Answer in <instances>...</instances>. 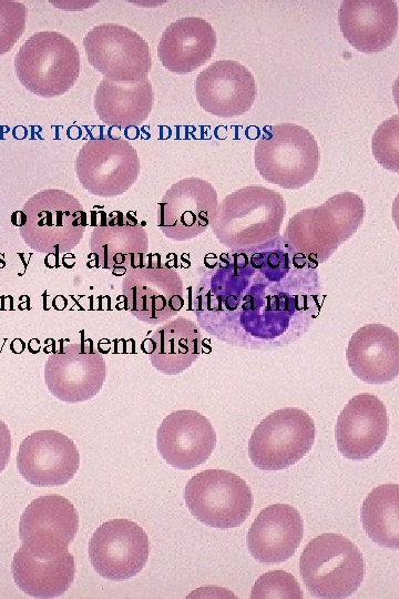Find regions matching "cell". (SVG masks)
Masks as SVG:
<instances>
[{
    "instance_id": "cell-12",
    "label": "cell",
    "mask_w": 399,
    "mask_h": 599,
    "mask_svg": "<svg viewBox=\"0 0 399 599\" xmlns=\"http://www.w3.org/2000/svg\"><path fill=\"white\" fill-rule=\"evenodd\" d=\"M105 377V361L91 342L60 347L48 357L44 366L49 392L66 403L93 398L101 390Z\"/></svg>"
},
{
    "instance_id": "cell-27",
    "label": "cell",
    "mask_w": 399,
    "mask_h": 599,
    "mask_svg": "<svg viewBox=\"0 0 399 599\" xmlns=\"http://www.w3.org/2000/svg\"><path fill=\"white\" fill-rule=\"evenodd\" d=\"M202 347L200 327L181 316L160 326L152 334L146 352L155 369L166 375H177L200 357Z\"/></svg>"
},
{
    "instance_id": "cell-6",
    "label": "cell",
    "mask_w": 399,
    "mask_h": 599,
    "mask_svg": "<svg viewBox=\"0 0 399 599\" xmlns=\"http://www.w3.org/2000/svg\"><path fill=\"white\" fill-rule=\"evenodd\" d=\"M22 212L25 222L20 235L35 252L66 253L82 240L86 214L71 193L60 189L42 190L24 203Z\"/></svg>"
},
{
    "instance_id": "cell-28",
    "label": "cell",
    "mask_w": 399,
    "mask_h": 599,
    "mask_svg": "<svg viewBox=\"0 0 399 599\" xmlns=\"http://www.w3.org/2000/svg\"><path fill=\"white\" fill-rule=\"evenodd\" d=\"M362 527L377 545L399 548V487L385 484L374 488L360 509Z\"/></svg>"
},
{
    "instance_id": "cell-24",
    "label": "cell",
    "mask_w": 399,
    "mask_h": 599,
    "mask_svg": "<svg viewBox=\"0 0 399 599\" xmlns=\"http://www.w3.org/2000/svg\"><path fill=\"white\" fill-rule=\"evenodd\" d=\"M90 251L98 267L114 275H124L130 270L144 266L149 238L137 222H110L93 229Z\"/></svg>"
},
{
    "instance_id": "cell-31",
    "label": "cell",
    "mask_w": 399,
    "mask_h": 599,
    "mask_svg": "<svg viewBox=\"0 0 399 599\" xmlns=\"http://www.w3.org/2000/svg\"><path fill=\"white\" fill-rule=\"evenodd\" d=\"M250 597L264 598H303L301 589L295 577L284 570H272L262 575L254 583Z\"/></svg>"
},
{
    "instance_id": "cell-17",
    "label": "cell",
    "mask_w": 399,
    "mask_h": 599,
    "mask_svg": "<svg viewBox=\"0 0 399 599\" xmlns=\"http://www.w3.org/2000/svg\"><path fill=\"white\" fill-rule=\"evenodd\" d=\"M388 430L389 418L381 399L370 393L358 394L348 400L337 418V448L347 459H367L381 448Z\"/></svg>"
},
{
    "instance_id": "cell-21",
    "label": "cell",
    "mask_w": 399,
    "mask_h": 599,
    "mask_svg": "<svg viewBox=\"0 0 399 599\" xmlns=\"http://www.w3.org/2000/svg\"><path fill=\"white\" fill-rule=\"evenodd\" d=\"M346 356L352 374L360 380L388 383L399 374V336L383 324H366L351 335Z\"/></svg>"
},
{
    "instance_id": "cell-10",
    "label": "cell",
    "mask_w": 399,
    "mask_h": 599,
    "mask_svg": "<svg viewBox=\"0 0 399 599\" xmlns=\"http://www.w3.org/2000/svg\"><path fill=\"white\" fill-rule=\"evenodd\" d=\"M75 173L89 193L113 197L133 186L140 173V159L134 146L122 138L94 139L80 149Z\"/></svg>"
},
{
    "instance_id": "cell-30",
    "label": "cell",
    "mask_w": 399,
    "mask_h": 599,
    "mask_svg": "<svg viewBox=\"0 0 399 599\" xmlns=\"http://www.w3.org/2000/svg\"><path fill=\"white\" fill-rule=\"evenodd\" d=\"M27 7L13 0H0V57L9 52L24 32Z\"/></svg>"
},
{
    "instance_id": "cell-19",
    "label": "cell",
    "mask_w": 399,
    "mask_h": 599,
    "mask_svg": "<svg viewBox=\"0 0 399 599\" xmlns=\"http://www.w3.org/2000/svg\"><path fill=\"white\" fill-rule=\"evenodd\" d=\"M216 445L211 422L192 409L175 410L161 423L156 446L163 459L177 469H193L208 459Z\"/></svg>"
},
{
    "instance_id": "cell-16",
    "label": "cell",
    "mask_w": 399,
    "mask_h": 599,
    "mask_svg": "<svg viewBox=\"0 0 399 599\" xmlns=\"http://www.w3.org/2000/svg\"><path fill=\"white\" fill-rule=\"evenodd\" d=\"M122 292L131 314L149 324L168 319L184 305L182 278L166 266L144 265L130 270L124 276Z\"/></svg>"
},
{
    "instance_id": "cell-9",
    "label": "cell",
    "mask_w": 399,
    "mask_h": 599,
    "mask_svg": "<svg viewBox=\"0 0 399 599\" xmlns=\"http://www.w3.org/2000/svg\"><path fill=\"white\" fill-rule=\"evenodd\" d=\"M89 63L104 78L115 82H137L152 69L147 42L132 29L103 23L93 27L83 38Z\"/></svg>"
},
{
    "instance_id": "cell-1",
    "label": "cell",
    "mask_w": 399,
    "mask_h": 599,
    "mask_svg": "<svg viewBox=\"0 0 399 599\" xmlns=\"http://www.w3.org/2000/svg\"><path fill=\"white\" fill-rule=\"evenodd\" d=\"M286 215L280 193L265 186H245L217 205L211 227L216 238L232 251L250 252L273 245Z\"/></svg>"
},
{
    "instance_id": "cell-23",
    "label": "cell",
    "mask_w": 399,
    "mask_h": 599,
    "mask_svg": "<svg viewBox=\"0 0 399 599\" xmlns=\"http://www.w3.org/2000/svg\"><path fill=\"white\" fill-rule=\"evenodd\" d=\"M216 48V33L209 22L185 17L168 24L157 44L163 67L177 74L193 72L206 63Z\"/></svg>"
},
{
    "instance_id": "cell-18",
    "label": "cell",
    "mask_w": 399,
    "mask_h": 599,
    "mask_svg": "<svg viewBox=\"0 0 399 599\" xmlns=\"http://www.w3.org/2000/svg\"><path fill=\"white\" fill-rule=\"evenodd\" d=\"M252 72L233 60H218L201 71L195 80L196 100L202 109L219 118L248 112L256 98Z\"/></svg>"
},
{
    "instance_id": "cell-25",
    "label": "cell",
    "mask_w": 399,
    "mask_h": 599,
    "mask_svg": "<svg viewBox=\"0 0 399 599\" xmlns=\"http://www.w3.org/2000/svg\"><path fill=\"white\" fill-rule=\"evenodd\" d=\"M18 588L33 598L63 595L74 580V558L69 550L55 557H39L21 546L11 562Z\"/></svg>"
},
{
    "instance_id": "cell-20",
    "label": "cell",
    "mask_w": 399,
    "mask_h": 599,
    "mask_svg": "<svg viewBox=\"0 0 399 599\" xmlns=\"http://www.w3.org/2000/svg\"><path fill=\"white\" fill-rule=\"evenodd\" d=\"M344 38L356 50L376 53L387 49L398 31V7L393 0H345L338 9Z\"/></svg>"
},
{
    "instance_id": "cell-29",
    "label": "cell",
    "mask_w": 399,
    "mask_h": 599,
    "mask_svg": "<svg viewBox=\"0 0 399 599\" xmlns=\"http://www.w3.org/2000/svg\"><path fill=\"white\" fill-rule=\"evenodd\" d=\"M371 150L377 162L385 169L398 172L399 124L398 114L383 121L375 131Z\"/></svg>"
},
{
    "instance_id": "cell-32",
    "label": "cell",
    "mask_w": 399,
    "mask_h": 599,
    "mask_svg": "<svg viewBox=\"0 0 399 599\" xmlns=\"http://www.w3.org/2000/svg\"><path fill=\"white\" fill-rule=\"evenodd\" d=\"M12 447V439L9 427L0 419V473L7 467Z\"/></svg>"
},
{
    "instance_id": "cell-26",
    "label": "cell",
    "mask_w": 399,
    "mask_h": 599,
    "mask_svg": "<svg viewBox=\"0 0 399 599\" xmlns=\"http://www.w3.org/2000/svg\"><path fill=\"white\" fill-rule=\"evenodd\" d=\"M154 94L151 81L115 82L103 78L94 95L99 119L108 125H140L152 111Z\"/></svg>"
},
{
    "instance_id": "cell-4",
    "label": "cell",
    "mask_w": 399,
    "mask_h": 599,
    "mask_svg": "<svg viewBox=\"0 0 399 599\" xmlns=\"http://www.w3.org/2000/svg\"><path fill=\"white\" fill-rule=\"evenodd\" d=\"M80 52L66 35L55 31L32 34L14 58L20 83L31 93L54 98L66 93L80 74Z\"/></svg>"
},
{
    "instance_id": "cell-11",
    "label": "cell",
    "mask_w": 399,
    "mask_h": 599,
    "mask_svg": "<svg viewBox=\"0 0 399 599\" xmlns=\"http://www.w3.org/2000/svg\"><path fill=\"white\" fill-rule=\"evenodd\" d=\"M89 557L101 577L115 581L126 580L136 576L147 561V535L130 519L108 520L92 535Z\"/></svg>"
},
{
    "instance_id": "cell-7",
    "label": "cell",
    "mask_w": 399,
    "mask_h": 599,
    "mask_svg": "<svg viewBox=\"0 0 399 599\" xmlns=\"http://www.w3.org/2000/svg\"><path fill=\"white\" fill-rule=\"evenodd\" d=\"M315 435V423L305 410L277 409L254 428L248 443L249 458L262 470L286 469L311 449Z\"/></svg>"
},
{
    "instance_id": "cell-22",
    "label": "cell",
    "mask_w": 399,
    "mask_h": 599,
    "mask_svg": "<svg viewBox=\"0 0 399 599\" xmlns=\"http://www.w3.org/2000/svg\"><path fill=\"white\" fill-rule=\"evenodd\" d=\"M303 531V519L296 508L287 504H273L254 519L246 536V546L259 562H284L296 552Z\"/></svg>"
},
{
    "instance_id": "cell-5",
    "label": "cell",
    "mask_w": 399,
    "mask_h": 599,
    "mask_svg": "<svg viewBox=\"0 0 399 599\" xmlns=\"http://www.w3.org/2000/svg\"><path fill=\"white\" fill-rule=\"evenodd\" d=\"M299 571L308 591L316 598L341 599L361 585L365 561L357 546L335 532L313 538L299 558Z\"/></svg>"
},
{
    "instance_id": "cell-13",
    "label": "cell",
    "mask_w": 399,
    "mask_h": 599,
    "mask_svg": "<svg viewBox=\"0 0 399 599\" xmlns=\"http://www.w3.org/2000/svg\"><path fill=\"white\" fill-rule=\"evenodd\" d=\"M218 205L214 186L201 177L174 183L157 204V226L173 241L194 238L206 231Z\"/></svg>"
},
{
    "instance_id": "cell-15",
    "label": "cell",
    "mask_w": 399,
    "mask_h": 599,
    "mask_svg": "<svg viewBox=\"0 0 399 599\" xmlns=\"http://www.w3.org/2000/svg\"><path fill=\"white\" fill-rule=\"evenodd\" d=\"M20 475L37 487L62 486L80 467L74 441L53 429L37 430L20 444L17 455Z\"/></svg>"
},
{
    "instance_id": "cell-3",
    "label": "cell",
    "mask_w": 399,
    "mask_h": 599,
    "mask_svg": "<svg viewBox=\"0 0 399 599\" xmlns=\"http://www.w3.org/2000/svg\"><path fill=\"white\" fill-rule=\"evenodd\" d=\"M319 161V146L313 133L294 123L266 126L254 150V163L260 176L287 190L308 184L318 171Z\"/></svg>"
},
{
    "instance_id": "cell-8",
    "label": "cell",
    "mask_w": 399,
    "mask_h": 599,
    "mask_svg": "<svg viewBox=\"0 0 399 599\" xmlns=\"http://www.w3.org/2000/svg\"><path fill=\"white\" fill-rule=\"evenodd\" d=\"M190 512L213 528H235L249 516L253 495L246 481L223 469H207L193 476L184 489Z\"/></svg>"
},
{
    "instance_id": "cell-2",
    "label": "cell",
    "mask_w": 399,
    "mask_h": 599,
    "mask_svg": "<svg viewBox=\"0 0 399 599\" xmlns=\"http://www.w3.org/2000/svg\"><path fill=\"white\" fill-rule=\"evenodd\" d=\"M365 213V202L358 194L337 193L289 219L283 236L286 248L314 266L324 263L357 232Z\"/></svg>"
},
{
    "instance_id": "cell-14",
    "label": "cell",
    "mask_w": 399,
    "mask_h": 599,
    "mask_svg": "<svg viewBox=\"0 0 399 599\" xmlns=\"http://www.w3.org/2000/svg\"><path fill=\"white\" fill-rule=\"evenodd\" d=\"M79 529V514L71 501L60 495L33 499L19 521V536L29 552L55 557L69 550Z\"/></svg>"
}]
</instances>
